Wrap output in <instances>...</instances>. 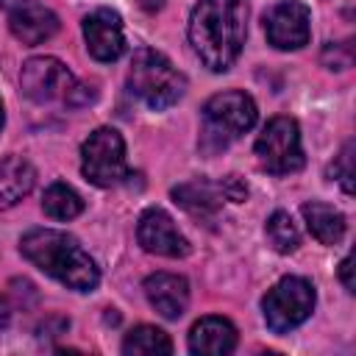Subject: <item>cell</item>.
I'll return each mask as SVG.
<instances>
[{
  "label": "cell",
  "mask_w": 356,
  "mask_h": 356,
  "mask_svg": "<svg viewBox=\"0 0 356 356\" xmlns=\"http://www.w3.org/2000/svg\"><path fill=\"white\" fill-rule=\"evenodd\" d=\"M136 3H139L145 11H159V8L164 6V0H136Z\"/></svg>",
  "instance_id": "cell-25"
},
{
  "label": "cell",
  "mask_w": 356,
  "mask_h": 356,
  "mask_svg": "<svg viewBox=\"0 0 356 356\" xmlns=\"http://www.w3.org/2000/svg\"><path fill=\"white\" fill-rule=\"evenodd\" d=\"M172 197L195 220H214L220 206H222V200H225L220 184H211L206 178H195V181H186V184L175 186Z\"/></svg>",
  "instance_id": "cell-15"
},
{
  "label": "cell",
  "mask_w": 356,
  "mask_h": 356,
  "mask_svg": "<svg viewBox=\"0 0 356 356\" xmlns=\"http://www.w3.org/2000/svg\"><path fill=\"white\" fill-rule=\"evenodd\" d=\"M8 28L22 44H42L58 31V17L39 0H17L8 11Z\"/></svg>",
  "instance_id": "cell-12"
},
{
  "label": "cell",
  "mask_w": 356,
  "mask_h": 356,
  "mask_svg": "<svg viewBox=\"0 0 356 356\" xmlns=\"http://www.w3.org/2000/svg\"><path fill=\"white\" fill-rule=\"evenodd\" d=\"M248 36V0H197L189 14V44L211 72H225Z\"/></svg>",
  "instance_id": "cell-1"
},
{
  "label": "cell",
  "mask_w": 356,
  "mask_h": 356,
  "mask_svg": "<svg viewBox=\"0 0 356 356\" xmlns=\"http://www.w3.org/2000/svg\"><path fill=\"white\" fill-rule=\"evenodd\" d=\"M314 303H317V292L312 281L300 275H286L278 284H273L261 298L264 323L273 334H289L292 328L303 325L312 317Z\"/></svg>",
  "instance_id": "cell-5"
},
{
  "label": "cell",
  "mask_w": 356,
  "mask_h": 356,
  "mask_svg": "<svg viewBox=\"0 0 356 356\" xmlns=\"http://www.w3.org/2000/svg\"><path fill=\"white\" fill-rule=\"evenodd\" d=\"M3 122H6V114H3V103H0V128H3Z\"/></svg>",
  "instance_id": "cell-26"
},
{
  "label": "cell",
  "mask_w": 356,
  "mask_h": 356,
  "mask_svg": "<svg viewBox=\"0 0 356 356\" xmlns=\"http://www.w3.org/2000/svg\"><path fill=\"white\" fill-rule=\"evenodd\" d=\"M328 175L339 181L345 195H353V142H345L334 164L328 167Z\"/></svg>",
  "instance_id": "cell-21"
},
{
  "label": "cell",
  "mask_w": 356,
  "mask_h": 356,
  "mask_svg": "<svg viewBox=\"0 0 356 356\" xmlns=\"http://www.w3.org/2000/svg\"><path fill=\"white\" fill-rule=\"evenodd\" d=\"M236 348V328L231 320L209 314L200 317L189 331V350L200 356H225Z\"/></svg>",
  "instance_id": "cell-14"
},
{
  "label": "cell",
  "mask_w": 356,
  "mask_h": 356,
  "mask_svg": "<svg viewBox=\"0 0 356 356\" xmlns=\"http://www.w3.org/2000/svg\"><path fill=\"white\" fill-rule=\"evenodd\" d=\"M81 172L95 186H114L125 178V142L114 128H97L81 145Z\"/></svg>",
  "instance_id": "cell-7"
},
{
  "label": "cell",
  "mask_w": 356,
  "mask_h": 356,
  "mask_svg": "<svg viewBox=\"0 0 356 356\" xmlns=\"http://www.w3.org/2000/svg\"><path fill=\"white\" fill-rule=\"evenodd\" d=\"M264 234H267V242L278 253H295L300 245V231L286 211H273L267 225H264Z\"/></svg>",
  "instance_id": "cell-20"
},
{
  "label": "cell",
  "mask_w": 356,
  "mask_h": 356,
  "mask_svg": "<svg viewBox=\"0 0 356 356\" xmlns=\"http://www.w3.org/2000/svg\"><path fill=\"white\" fill-rule=\"evenodd\" d=\"M42 211L47 217H53V220H72V217H78L83 211V200L70 184L56 181L42 195Z\"/></svg>",
  "instance_id": "cell-18"
},
{
  "label": "cell",
  "mask_w": 356,
  "mask_h": 356,
  "mask_svg": "<svg viewBox=\"0 0 356 356\" xmlns=\"http://www.w3.org/2000/svg\"><path fill=\"white\" fill-rule=\"evenodd\" d=\"M147 303L167 320H178L189 303V281L178 273H153L145 278Z\"/></svg>",
  "instance_id": "cell-13"
},
{
  "label": "cell",
  "mask_w": 356,
  "mask_h": 356,
  "mask_svg": "<svg viewBox=\"0 0 356 356\" xmlns=\"http://www.w3.org/2000/svg\"><path fill=\"white\" fill-rule=\"evenodd\" d=\"M339 278H342V284H345L348 292L356 289V284H353V256H350V253H348V256L342 259V264H339Z\"/></svg>",
  "instance_id": "cell-23"
},
{
  "label": "cell",
  "mask_w": 356,
  "mask_h": 356,
  "mask_svg": "<svg viewBox=\"0 0 356 356\" xmlns=\"http://www.w3.org/2000/svg\"><path fill=\"white\" fill-rule=\"evenodd\" d=\"M122 353L125 356H159V353H172V342L170 337L156 328V325H136L125 342H122Z\"/></svg>",
  "instance_id": "cell-19"
},
{
  "label": "cell",
  "mask_w": 356,
  "mask_h": 356,
  "mask_svg": "<svg viewBox=\"0 0 356 356\" xmlns=\"http://www.w3.org/2000/svg\"><path fill=\"white\" fill-rule=\"evenodd\" d=\"M8 323H11V303H8V298L0 295V331L8 328Z\"/></svg>",
  "instance_id": "cell-24"
},
{
  "label": "cell",
  "mask_w": 356,
  "mask_h": 356,
  "mask_svg": "<svg viewBox=\"0 0 356 356\" xmlns=\"http://www.w3.org/2000/svg\"><path fill=\"white\" fill-rule=\"evenodd\" d=\"M83 39L86 50L97 61H117L125 50V36H122V17L111 8H95L92 14L83 17Z\"/></svg>",
  "instance_id": "cell-11"
},
{
  "label": "cell",
  "mask_w": 356,
  "mask_h": 356,
  "mask_svg": "<svg viewBox=\"0 0 356 356\" xmlns=\"http://www.w3.org/2000/svg\"><path fill=\"white\" fill-rule=\"evenodd\" d=\"M259 164L273 175L298 172L306 161L300 145V128L292 117H273L256 139Z\"/></svg>",
  "instance_id": "cell-6"
},
{
  "label": "cell",
  "mask_w": 356,
  "mask_h": 356,
  "mask_svg": "<svg viewBox=\"0 0 356 356\" xmlns=\"http://www.w3.org/2000/svg\"><path fill=\"white\" fill-rule=\"evenodd\" d=\"M19 83L25 97H31L33 103H50V100H67L70 89L75 86V78L67 70V64L58 61L56 56H36L22 64Z\"/></svg>",
  "instance_id": "cell-8"
},
{
  "label": "cell",
  "mask_w": 356,
  "mask_h": 356,
  "mask_svg": "<svg viewBox=\"0 0 356 356\" xmlns=\"http://www.w3.org/2000/svg\"><path fill=\"white\" fill-rule=\"evenodd\" d=\"M267 42L275 50H300L312 36V11L300 0L275 3L264 17Z\"/></svg>",
  "instance_id": "cell-9"
},
{
  "label": "cell",
  "mask_w": 356,
  "mask_h": 356,
  "mask_svg": "<svg viewBox=\"0 0 356 356\" xmlns=\"http://www.w3.org/2000/svg\"><path fill=\"white\" fill-rule=\"evenodd\" d=\"M128 86L139 100L161 111V108L175 106L184 97L186 78L184 72H178V67L164 53L153 47H142L134 53V61L128 70Z\"/></svg>",
  "instance_id": "cell-4"
},
{
  "label": "cell",
  "mask_w": 356,
  "mask_h": 356,
  "mask_svg": "<svg viewBox=\"0 0 356 356\" xmlns=\"http://www.w3.org/2000/svg\"><path fill=\"white\" fill-rule=\"evenodd\" d=\"M0 3H3V0H0Z\"/></svg>",
  "instance_id": "cell-27"
},
{
  "label": "cell",
  "mask_w": 356,
  "mask_h": 356,
  "mask_svg": "<svg viewBox=\"0 0 356 356\" xmlns=\"http://www.w3.org/2000/svg\"><path fill=\"white\" fill-rule=\"evenodd\" d=\"M36 184V170L22 156H6L0 161V211L17 206Z\"/></svg>",
  "instance_id": "cell-16"
},
{
  "label": "cell",
  "mask_w": 356,
  "mask_h": 356,
  "mask_svg": "<svg viewBox=\"0 0 356 356\" xmlns=\"http://www.w3.org/2000/svg\"><path fill=\"white\" fill-rule=\"evenodd\" d=\"M220 189H222V197L231 200V203H242L248 197V186L239 181V175H228L220 181Z\"/></svg>",
  "instance_id": "cell-22"
},
{
  "label": "cell",
  "mask_w": 356,
  "mask_h": 356,
  "mask_svg": "<svg viewBox=\"0 0 356 356\" xmlns=\"http://www.w3.org/2000/svg\"><path fill=\"white\" fill-rule=\"evenodd\" d=\"M300 214L306 220V228L312 231V236L320 242V245H339L342 236H345V214L328 203H320V200H312V203H303L300 206Z\"/></svg>",
  "instance_id": "cell-17"
},
{
  "label": "cell",
  "mask_w": 356,
  "mask_h": 356,
  "mask_svg": "<svg viewBox=\"0 0 356 356\" xmlns=\"http://www.w3.org/2000/svg\"><path fill=\"white\" fill-rule=\"evenodd\" d=\"M136 239L147 253L167 256V259H184L192 250L189 239L178 231L175 220L159 206H150L142 211L136 222Z\"/></svg>",
  "instance_id": "cell-10"
},
{
  "label": "cell",
  "mask_w": 356,
  "mask_h": 356,
  "mask_svg": "<svg viewBox=\"0 0 356 356\" xmlns=\"http://www.w3.org/2000/svg\"><path fill=\"white\" fill-rule=\"evenodd\" d=\"M256 117L259 111H256L253 97L239 89L209 97L203 106V128H200V142H197L200 150L206 156L225 150L234 139H239L256 125Z\"/></svg>",
  "instance_id": "cell-3"
},
{
  "label": "cell",
  "mask_w": 356,
  "mask_h": 356,
  "mask_svg": "<svg viewBox=\"0 0 356 356\" xmlns=\"http://www.w3.org/2000/svg\"><path fill=\"white\" fill-rule=\"evenodd\" d=\"M19 253L44 275L61 281L75 292H92L100 284V270L95 259L83 250L75 236L64 231L31 228L19 239Z\"/></svg>",
  "instance_id": "cell-2"
}]
</instances>
